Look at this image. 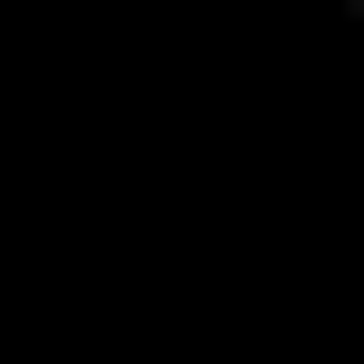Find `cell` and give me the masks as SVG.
I'll use <instances>...</instances> for the list:
<instances>
[{
	"instance_id": "6da1fadb",
	"label": "cell",
	"mask_w": 364,
	"mask_h": 364,
	"mask_svg": "<svg viewBox=\"0 0 364 364\" xmlns=\"http://www.w3.org/2000/svg\"><path fill=\"white\" fill-rule=\"evenodd\" d=\"M348 17H364V0H348Z\"/></svg>"
}]
</instances>
